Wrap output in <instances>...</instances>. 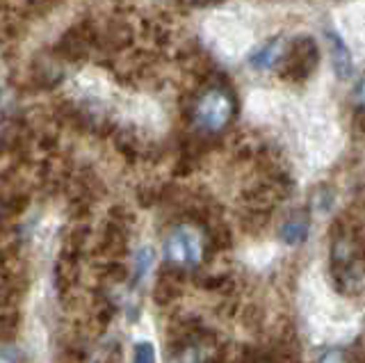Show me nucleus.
<instances>
[{
	"mask_svg": "<svg viewBox=\"0 0 365 363\" xmlns=\"http://www.w3.org/2000/svg\"><path fill=\"white\" fill-rule=\"evenodd\" d=\"M151 263H153V252L151 249H142L140 256H137V260H135V277L142 279L148 272V267H151Z\"/></svg>",
	"mask_w": 365,
	"mask_h": 363,
	"instance_id": "8",
	"label": "nucleus"
},
{
	"mask_svg": "<svg viewBox=\"0 0 365 363\" xmlns=\"http://www.w3.org/2000/svg\"><path fill=\"white\" fill-rule=\"evenodd\" d=\"M281 55H283L281 39H272L249 55V64L254 66V69H269V66H274L279 62Z\"/></svg>",
	"mask_w": 365,
	"mask_h": 363,
	"instance_id": "5",
	"label": "nucleus"
},
{
	"mask_svg": "<svg viewBox=\"0 0 365 363\" xmlns=\"http://www.w3.org/2000/svg\"><path fill=\"white\" fill-rule=\"evenodd\" d=\"M317 363H351V357H347L345 349H327L322 357L317 359Z\"/></svg>",
	"mask_w": 365,
	"mask_h": 363,
	"instance_id": "9",
	"label": "nucleus"
},
{
	"mask_svg": "<svg viewBox=\"0 0 365 363\" xmlns=\"http://www.w3.org/2000/svg\"><path fill=\"white\" fill-rule=\"evenodd\" d=\"M155 347L148 343V340H140L133 347V363H155Z\"/></svg>",
	"mask_w": 365,
	"mask_h": 363,
	"instance_id": "7",
	"label": "nucleus"
},
{
	"mask_svg": "<svg viewBox=\"0 0 365 363\" xmlns=\"http://www.w3.org/2000/svg\"><path fill=\"white\" fill-rule=\"evenodd\" d=\"M235 115V98L226 87H208L192 106V121L201 133H222Z\"/></svg>",
	"mask_w": 365,
	"mask_h": 363,
	"instance_id": "1",
	"label": "nucleus"
},
{
	"mask_svg": "<svg viewBox=\"0 0 365 363\" xmlns=\"http://www.w3.org/2000/svg\"><path fill=\"white\" fill-rule=\"evenodd\" d=\"M0 363H21V352L11 343H0Z\"/></svg>",
	"mask_w": 365,
	"mask_h": 363,
	"instance_id": "10",
	"label": "nucleus"
},
{
	"mask_svg": "<svg viewBox=\"0 0 365 363\" xmlns=\"http://www.w3.org/2000/svg\"><path fill=\"white\" fill-rule=\"evenodd\" d=\"M165 260L178 270H194L203 260V237L192 224H178L165 237Z\"/></svg>",
	"mask_w": 365,
	"mask_h": 363,
	"instance_id": "2",
	"label": "nucleus"
},
{
	"mask_svg": "<svg viewBox=\"0 0 365 363\" xmlns=\"http://www.w3.org/2000/svg\"><path fill=\"white\" fill-rule=\"evenodd\" d=\"M308 229H311V222H308L306 215H292L281 226V240L285 245H302L308 237Z\"/></svg>",
	"mask_w": 365,
	"mask_h": 363,
	"instance_id": "6",
	"label": "nucleus"
},
{
	"mask_svg": "<svg viewBox=\"0 0 365 363\" xmlns=\"http://www.w3.org/2000/svg\"><path fill=\"white\" fill-rule=\"evenodd\" d=\"M327 37L331 41V58H334V69L338 73V78H349L351 76V55H349V48L345 46V41H342L334 30L327 32Z\"/></svg>",
	"mask_w": 365,
	"mask_h": 363,
	"instance_id": "4",
	"label": "nucleus"
},
{
	"mask_svg": "<svg viewBox=\"0 0 365 363\" xmlns=\"http://www.w3.org/2000/svg\"><path fill=\"white\" fill-rule=\"evenodd\" d=\"M215 359V340L212 336L194 334L187 336L180 345L174 347L171 363H210Z\"/></svg>",
	"mask_w": 365,
	"mask_h": 363,
	"instance_id": "3",
	"label": "nucleus"
}]
</instances>
